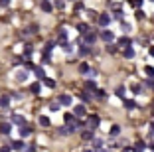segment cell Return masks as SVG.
I'll use <instances>...</instances> for the list:
<instances>
[{"mask_svg":"<svg viewBox=\"0 0 154 152\" xmlns=\"http://www.w3.org/2000/svg\"><path fill=\"white\" fill-rule=\"evenodd\" d=\"M85 125L89 126V129H93V130H95L97 126L101 125V119H99V115H89V116H87V123H85Z\"/></svg>","mask_w":154,"mask_h":152,"instance_id":"cell-1","label":"cell"},{"mask_svg":"<svg viewBox=\"0 0 154 152\" xmlns=\"http://www.w3.org/2000/svg\"><path fill=\"white\" fill-rule=\"evenodd\" d=\"M97 24H99L101 28H107V26L111 24V14H107V12L99 14V18H97Z\"/></svg>","mask_w":154,"mask_h":152,"instance_id":"cell-2","label":"cell"},{"mask_svg":"<svg viewBox=\"0 0 154 152\" xmlns=\"http://www.w3.org/2000/svg\"><path fill=\"white\" fill-rule=\"evenodd\" d=\"M99 38L105 42V44H113V40H115V34H113L111 30H103V32L99 34Z\"/></svg>","mask_w":154,"mask_h":152,"instance_id":"cell-3","label":"cell"},{"mask_svg":"<svg viewBox=\"0 0 154 152\" xmlns=\"http://www.w3.org/2000/svg\"><path fill=\"white\" fill-rule=\"evenodd\" d=\"M95 42H97V34H95V32H87V34H83V44L93 45Z\"/></svg>","mask_w":154,"mask_h":152,"instance_id":"cell-4","label":"cell"},{"mask_svg":"<svg viewBox=\"0 0 154 152\" xmlns=\"http://www.w3.org/2000/svg\"><path fill=\"white\" fill-rule=\"evenodd\" d=\"M122 57L132 59V57H134V48H132V45H127V48H122Z\"/></svg>","mask_w":154,"mask_h":152,"instance_id":"cell-5","label":"cell"},{"mask_svg":"<svg viewBox=\"0 0 154 152\" xmlns=\"http://www.w3.org/2000/svg\"><path fill=\"white\" fill-rule=\"evenodd\" d=\"M73 115H75V116H79V119H81V116H85V115H87L85 105H77V107L73 109Z\"/></svg>","mask_w":154,"mask_h":152,"instance_id":"cell-6","label":"cell"},{"mask_svg":"<svg viewBox=\"0 0 154 152\" xmlns=\"http://www.w3.org/2000/svg\"><path fill=\"white\" fill-rule=\"evenodd\" d=\"M34 75H36V79H42V81H44V79H45V71H44V67L36 65V67H34Z\"/></svg>","mask_w":154,"mask_h":152,"instance_id":"cell-7","label":"cell"},{"mask_svg":"<svg viewBox=\"0 0 154 152\" xmlns=\"http://www.w3.org/2000/svg\"><path fill=\"white\" fill-rule=\"evenodd\" d=\"M57 101L61 103V107H69V105H71V97H69V95H59Z\"/></svg>","mask_w":154,"mask_h":152,"instance_id":"cell-8","label":"cell"},{"mask_svg":"<svg viewBox=\"0 0 154 152\" xmlns=\"http://www.w3.org/2000/svg\"><path fill=\"white\" fill-rule=\"evenodd\" d=\"M93 97H95V95L89 93V91H81V93H79V99H81L83 103H89V101H91Z\"/></svg>","mask_w":154,"mask_h":152,"instance_id":"cell-9","label":"cell"},{"mask_svg":"<svg viewBox=\"0 0 154 152\" xmlns=\"http://www.w3.org/2000/svg\"><path fill=\"white\" fill-rule=\"evenodd\" d=\"M0 132L4 134V136H8V134L12 132V125H10V123H2V125H0Z\"/></svg>","mask_w":154,"mask_h":152,"instance_id":"cell-10","label":"cell"},{"mask_svg":"<svg viewBox=\"0 0 154 152\" xmlns=\"http://www.w3.org/2000/svg\"><path fill=\"white\" fill-rule=\"evenodd\" d=\"M10 146H12V150H18V152H22V150H24V146H26V144H24V140L20 138V140H14V142L10 144Z\"/></svg>","mask_w":154,"mask_h":152,"instance_id":"cell-11","label":"cell"},{"mask_svg":"<svg viewBox=\"0 0 154 152\" xmlns=\"http://www.w3.org/2000/svg\"><path fill=\"white\" fill-rule=\"evenodd\" d=\"M89 54H91V45H87V44L81 42V45H79V55L83 57V55H89Z\"/></svg>","mask_w":154,"mask_h":152,"instance_id":"cell-12","label":"cell"},{"mask_svg":"<svg viewBox=\"0 0 154 152\" xmlns=\"http://www.w3.org/2000/svg\"><path fill=\"white\" fill-rule=\"evenodd\" d=\"M12 123H14V125H18V126H24V125H26V119H24L22 115H14Z\"/></svg>","mask_w":154,"mask_h":152,"instance_id":"cell-13","label":"cell"},{"mask_svg":"<svg viewBox=\"0 0 154 152\" xmlns=\"http://www.w3.org/2000/svg\"><path fill=\"white\" fill-rule=\"evenodd\" d=\"M81 138L83 140H93V138H95V130L89 129V130H85V132H81Z\"/></svg>","mask_w":154,"mask_h":152,"instance_id":"cell-14","label":"cell"},{"mask_svg":"<svg viewBox=\"0 0 154 152\" xmlns=\"http://www.w3.org/2000/svg\"><path fill=\"white\" fill-rule=\"evenodd\" d=\"M30 134H32V129H30L28 125L20 126V136H22V138H26V136H30Z\"/></svg>","mask_w":154,"mask_h":152,"instance_id":"cell-15","label":"cell"},{"mask_svg":"<svg viewBox=\"0 0 154 152\" xmlns=\"http://www.w3.org/2000/svg\"><path fill=\"white\" fill-rule=\"evenodd\" d=\"M85 91H89V93H93V95H95V91H97L95 81H85Z\"/></svg>","mask_w":154,"mask_h":152,"instance_id":"cell-16","label":"cell"},{"mask_svg":"<svg viewBox=\"0 0 154 152\" xmlns=\"http://www.w3.org/2000/svg\"><path fill=\"white\" fill-rule=\"evenodd\" d=\"M26 79H28V71H26V69L16 71V81H26Z\"/></svg>","mask_w":154,"mask_h":152,"instance_id":"cell-17","label":"cell"},{"mask_svg":"<svg viewBox=\"0 0 154 152\" xmlns=\"http://www.w3.org/2000/svg\"><path fill=\"white\" fill-rule=\"evenodd\" d=\"M122 103H125V109H128V111L136 109V101H132V99H125Z\"/></svg>","mask_w":154,"mask_h":152,"instance_id":"cell-18","label":"cell"},{"mask_svg":"<svg viewBox=\"0 0 154 152\" xmlns=\"http://www.w3.org/2000/svg\"><path fill=\"white\" fill-rule=\"evenodd\" d=\"M54 8H55V6L51 4V2H48V0H44V2H42V10H44V12H51Z\"/></svg>","mask_w":154,"mask_h":152,"instance_id":"cell-19","label":"cell"},{"mask_svg":"<svg viewBox=\"0 0 154 152\" xmlns=\"http://www.w3.org/2000/svg\"><path fill=\"white\" fill-rule=\"evenodd\" d=\"M127 45H131V38H128V36H122L121 40H119V48H127Z\"/></svg>","mask_w":154,"mask_h":152,"instance_id":"cell-20","label":"cell"},{"mask_svg":"<svg viewBox=\"0 0 154 152\" xmlns=\"http://www.w3.org/2000/svg\"><path fill=\"white\" fill-rule=\"evenodd\" d=\"M63 121H65V125H69V123H75L77 119H75V115H73V113H65V115H63Z\"/></svg>","mask_w":154,"mask_h":152,"instance_id":"cell-21","label":"cell"},{"mask_svg":"<svg viewBox=\"0 0 154 152\" xmlns=\"http://www.w3.org/2000/svg\"><path fill=\"white\" fill-rule=\"evenodd\" d=\"M77 69H79V73H81V75H85V73H91V65H87V63H81V65L77 67Z\"/></svg>","mask_w":154,"mask_h":152,"instance_id":"cell-22","label":"cell"},{"mask_svg":"<svg viewBox=\"0 0 154 152\" xmlns=\"http://www.w3.org/2000/svg\"><path fill=\"white\" fill-rule=\"evenodd\" d=\"M8 105H10V97H8V95H2V97H0V107L6 109Z\"/></svg>","mask_w":154,"mask_h":152,"instance_id":"cell-23","label":"cell"},{"mask_svg":"<svg viewBox=\"0 0 154 152\" xmlns=\"http://www.w3.org/2000/svg\"><path fill=\"white\" fill-rule=\"evenodd\" d=\"M59 44H61V45H63V44H67V32H65V30H61V32H59Z\"/></svg>","mask_w":154,"mask_h":152,"instance_id":"cell-24","label":"cell"},{"mask_svg":"<svg viewBox=\"0 0 154 152\" xmlns=\"http://www.w3.org/2000/svg\"><path fill=\"white\" fill-rule=\"evenodd\" d=\"M119 132H121V126H119V125H113V126H111V130H109L111 136H119Z\"/></svg>","mask_w":154,"mask_h":152,"instance_id":"cell-25","label":"cell"},{"mask_svg":"<svg viewBox=\"0 0 154 152\" xmlns=\"http://www.w3.org/2000/svg\"><path fill=\"white\" fill-rule=\"evenodd\" d=\"M30 89H32V93H40V91H42V83H38V81H36V83H32V85H30Z\"/></svg>","mask_w":154,"mask_h":152,"instance_id":"cell-26","label":"cell"},{"mask_svg":"<svg viewBox=\"0 0 154 152\" xmlns=\"http://www.w3.org/2000/svg\"><path fill=\"white\" fill-rule=\"evenodd\" d=\"M44 85L50 87V89H54V87H55V81L51 79V77H45V79H44Z\"/></svg>","mask_w":154,"mask_h":152,"instance_id":"cell-27","label":"cell"},{"mask_svg":"<svg viewBox=\"0 0 154 152\" xmlns=\"http://www.w3.org/2000/svg\"><path fill=\"white\" fill-rule=\"evenodd\" d=\"M144 148H146V144H144V140H138V142H136V144H134V150H136V152H142V150H144Z\"/></svg>","mask_w":154,"mask_h":152,"instance_id":"cell-28","label":"cell"},{"mask_svg":"<svg viewBox=\"0 0 154 152\" xmlns=\"http://www.w3.org/2000/svg\"><path fill=\"white\" fill-rule=\"evenodd\" d=\"M93 148H95V150H101V148H103V140L101 138H93Z\"/></svg>","mask_w":154,"mask_h":152,"instance_id":"cell-29","label":"cell"},{"mask_svg":"<svg viewBox=\"0 0 154 152\" xmlns=\"http://www.w3.org/2000/svg\"><path fill=\"white\" fill-rule=\"evenodd\" d=\"M59 107H61V103H59V101H54V103H50V111H51V113L59 111Z\"/></svg>","mask_w":154,"mask_h":152,"instance_id":"cell-30","label":"cell"},{"mask_svg":"<svg viewBox=\"0 0 154 152\" xmlns=\"http://www.w3.org/2000/svg\"><path fill=\"white\" fill-rule=\"evenodd\" d=\"M115 93H117V97H121V99H125V93H127V89H125V87H117V91H115Z\"/></svg>","mask_w":154,"mask_h":152,"instance_id":"cell-31","label":"cell"},{"mask_svg":"<svg viewBox=\"0 0 154 152\" xmlns=\"http://www.w3.org/2000/svg\"><path fill=\"white\" fill-rule=\"evenodd\" d=\"M144 73H146V77H154V67L152 65H146L144 67Z\"/></svg>","mask_w":154,"mask_h":152,"instance_id":"cell-32","label":"cell"},{"mask_svg":"<svg viewBox=\"0 0 154 152\" xmlns=\"http://www.w3.org/2000/svg\"><path fill=\"white\" fill-rule=\"evenodd\" d=\"M54 6H55L57 10H63V8H65V0H55Z\"/></svg>","mask_w":154,"mask_h":152,"instance_id":"cell-33","label":"cell"},{"mask_svg":"<svg viewBox=\"0 0 154 152\" xmlns=\"http://www.w3.org/2000/svg\"><path fill=\"white\" fill-rule=\"evenodd\" d=\"M77 30L81 32V34H87V32H89V26H87V24H77Z\"/></svg>","mask_w":154,"mask_h":152,"instance_id":"cell-34","label":"cell"},{"mask_svg":"<svg viewBox=\"0 0 154 152\" xmlns=\"http://www.w3.org/2000/svg\"><path fill=\"white\" fill-rule=\"evenodd\" d=\"M142 2H144V0H131V6H132V8H136V10H138V8L142 6Z\"/></svg>","mask_w":154,"mask_h":152,"instance_id":"cell-35","label":"cell"},{"mask_svg":"<svg viewBox=\"0 0 154 152\" xmlns=\"http://www.w3.org/2000/svg\"><path fill=\"white\" fill-rule=\"evenodd\" d=\"M40 125L42 126H50V116H40Z\"/></svg>","mask_w":154,"mask_h":152,"instance_id":"cell-36","label":"cell"},{"mask_svg":"<svg viewBox=\"0 0 154 152\" xmlns=\"http://www.w3.org/2000/svg\"><path fill=\"white\" fill-rule=\"evenodd\" d=\"M105 97H107V93H105L103 89H97L95 91V99H105Z\"/></svg>","mask_w":154,"mask_h":152,"instance_id":"cell-37","label":"cell"},{"mask_svg":"<svg viewBox=\"0 0 154 152\" xmlns=\"http://www.w3.org/2000/svg\"><path fill=\"white\" fill-rule=\"evenodd\" d=\"M107 51H109V54H117V51H119V45L109 44V45H107Z\"/></svg>","mask_w":154,"mask_h":152,"instance_id":"cell-38","label":"cell"},{"mask_svg":"<svg viewBox=\"0 0 154 152\" xmlns=\"http://www.w3.org/2000/svg\"><path fill=\"white\" fill-rule=\"evenodd\" d=\"M144 85H146V87H150V89H152V87H154V77H148V79L144 81Z\"/></svg>","mask_w":154,"mask_h":152,"instance_id":"cell-39","label":"cell"},{"mask_svg":"<svg viewBox=\"0 0 154 152\" xmlns=\"http://www.w3.org/2000/svg\"><path fill=\"white\" fill-rule=\"evenodd\" d=\"M131 89H132V93H134V95L140 93V85H136V83H134V85H131Z\"/></svg>","mask_w":154,"mask_h":152,"instance_id":"cell-40","label":"cell"},{"mask_svg":"<svg viewBox=\"0 0 154 152\" xmlns=\"http://www.w3.org/2000/svg\"><path fill=\"white\" fill-rule=\"evenodd\" d=\"M32 45H26V51H24V55H26V57H30V55H32Z\"/></svg>","mask_w":154,"mask_h":152,"instance_id":"cell-41","label":"cell"},{"mask_svg":"<svg viewBox=\"0 0 154 152\" xmlns=\"http://www.w3.org/2000/svg\"><path fill=\"white\" fill-rule=\"evenodd\" d=\"M10 6V0H0V8H8Z\"/></svg>","mask_w":154,"mask_h":152,"instance_id":"cell-42","label":"cell"},{"mask_svg":"<svg viewBox=\"0 0 154 152\" xmlns=\"http://www.w3.org/2000/svg\"><path fill=\"white\" fill-rule=\"evenodd\" d=\"M142 18H144V12L138 8V10H136V20H142Z\"/></svg>","mask_w":154,"mask_h":152,"instance_id":"cell-43","label":"cell"},{"mask_svg":"<svg viewBox=\"0 0 154 152\" xmlns=\"http://www.w3.org/2000/svg\"><path fill=\"white\" fill-rule=\"evenodd\" d=\"M63 51L65 54H71V44H63Z\"/></svg>","mask_w":154,"mask_h":152,"instance_id":"cell-44","label":"cell"},{"mask_svg":"<svg viewBox=\"0 0 154 152\" xmlns=\"http://www.w3.org/2000/svg\"><path fill=\"white\" fill-rule=\"evenodd\" d=\"M10 150H12V148H10V144H8V146H2V148H0V152H10Z\"/></svg>","mask_w":154,"mask_h":152,"instance_id":"cell-45","label":"cell"},{"mask_svg":"<svg viewBox=\"0 0 154 152\" xmlns=\"http://www.w3.org/2000/svg\"><path fill=\"white\" fill-rule=\"evenodd\" d=\"M121 26H122V30H125V32H128V30H131V26H128V24H125V22H122Z\"/></svg>","mask_w":154,"mask_h":152,"instance_id":"cell-46","label":"cell"},{"mask_svg":"<svg viewBox=\"0 0 154 152\" xmlns=\"http://www.w3.org/2000/svg\"><path fill=\"white\" fill-rule=\"evenodd\" d=\"M150 136H154V121L150 123Z\"/></svg>","mask_w":154,"mask_h":152,"instance_id":"cell-47","label":"cell"},{"mask_svg":"<svg viewBox=\"0 0 154 152\" xmlns=\"http://www.w3.org/2000/svg\"><path fill=\"white\" fill-rule=\"evenodd\" d=\"M148 54H150V55L154 57V45H150V48H148Z\"/></svg>","mask_w":154,"mask_h":152,"instance_id":"cell-48","label":"cell"},{"mask_svg":"<svg viewBox=\"0 0 154 152\" xmlns=\"http://www.w3.org/2000/svg\"><path fill=\"white\" fill-rule=\"evenodd\" d=\"M122 152H136V150H134V146H132V148H125Z\"/></svg>","mask_w":154,"mask_h":152,"instance_id":"cell-49","label":"cell"},{"mask_svg":"<svg viewBox=\"0 0 154 152\" xmlns=\"http://www.w3.org/2000/svg\"><path fill=\"white\" fill-rule=\"evenodd\" d=\"M148 148H150V150H152V152H154V140H152V142H150V144H148Z\"/></svg>","mask_w":154,"mask_h":152,"instance_id":"cell-50","label":"cell"},{"mask_svg":"<svg viewBox=\"0 0 154 152\" xmlns=\"http://www.w3.org/2000/svg\"><path fill=\"white\" fill-rule=\"evenodd\" d=\"M95 152H105V150H103V148H101V150H95Z\"/></svg>","mask_w":154,"mask_h":152,"instance_id":"cell-51","label":"cell"},{"mask_svg":"<svg viewBox=\"0 0 154 152\" xmlns=\"http://www.w3.org/2000/svg\"><path fill=\"white\" fill-rule=\"evenodd\" d=\"M150 2H154V0H150Z\"/></svg>","mask_w":154,"mask_h":152,"instance_id":"cell-52","label":"cell"},{"mask_svg":"<svg viewBox=\"0 0 154 152\" xmlns=\"http://www.w3.org/2000/svg\"><path fill=\"white\" fill-rule=\"evenodd\" d=\"M71 2H73V0H71Z\"/></svg>","mask_w":154,"mask_h":152,"instance_id":"cell-53","label":"cell"}]
</instances>
